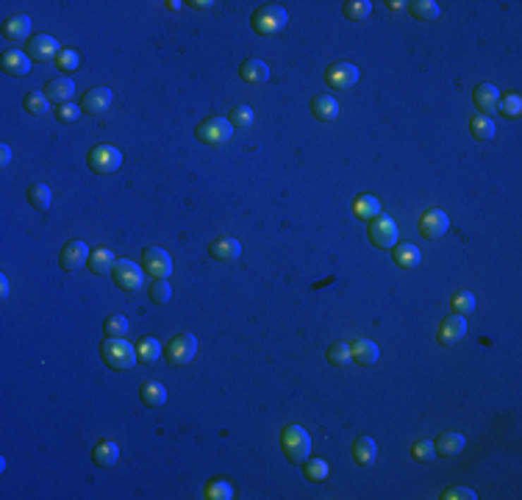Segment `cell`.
<instances>
[{"instance_id": "cell-49", "label": "cell", "mask_w": 522, "mask_h": 500, "mask_svg": "<svg viewBox=\"0 0 522 500\" xmlns=\"http://www.w3.org/2000/svg\"><path fill=\"white\" fill-rule=\"evenodd\" d=\"M0 164H3V167L11 164V147H8V145H0Z\"/></svg>"}, {"instance_id": "cell-25", "label": "cell", "mask_w": 522, "mask_h": 500, "mask_svg": "<svg viewBox=\"0 0 522 500\" xmlns=\"http://www.w3.org/2000/svg\"><path fill=\"white\" fill-rule=\"evenodd\" d=\"M353 214H356L358 220L372 223L375 217H381V200H378L375 195H358V197L353 200Z\"/></svg>"}, {"instance_id": "cell-52", "label": "cell", "mask_w": 522, "mask_h": 500, "mask_svg": "<svg viewBox=\"0 0 522 500\" xmlns=\"http://www.w3.org/2000/svg\"><path fill=\"white\" fill-rule=\"evenodd\" d=\"M387 6H389V8H403V6H406V3H400V0H389V3H387Z\"/></svg>"}, {"instance_id": "cell-5", "label": "cell", "mask_w": 522, "mask_h": 500, "mask_svg": "<svg viewBox=\"0 0 522 500\" xmlns=\"http://www.w3.org/2000/svg\"><path fill=\"white\" fill-rule=\"evenodd\" d=\"M367 236H370V242H372L378 250H392V248L397 245L400 228H397V223H394L392 217L381 214V217H375V220L370 223V228H367Z\"/></svg>"}, {"instance_id": "cell-22", "label": "cell", "mask_w": 522, "mask_h": 500, "mask_svg": "<svg viewBox=\"0 0 522 500\" xmlns=\"http://www.w3.org/2000/svg\"><path fill=\"white\" fill-rule=\"evenodd\" d=\"M473 100H475V106H478L480 114H492V111H497V100H500V92H497V87L494 84H478L475 87V92H473Z\"/></svg>"}, {"instance_id": "cell-38", "label": "cell", "mask_w": 522, "mask_h": 500, "mask_svg": "<svg viewBox=\"0 0 522 500\" xmlns=\"http://www.w3.org/2000/svg\"><path fill=\"white\" fill-rule=\"evenodd\" d=\"M450 309H453V315H461V317H467V315H473L475 312V295L473 292H456L453 295V300H450Z\"/></svg>"}, {"instance_id": "cell-45", "label": "cell", "mask_w": 522, "mask_h": 500, "mask_svg": "<svg viewBox=\"0 0 522 500\" xmlns=\"http://www.w3.org/2000/svg\"><path fill=\"white\" fill-rule=\"evenodd\" d=\"M206 498L209 500H231L233 498V487L228 481H212L206 487Z\"/></svg>"}, {"instance_id": "cell-30", "label": "cell", "mask_w": 522, "mask_h": 500, "mask_svg": "<svg viewBox=\"0 0 522 500\" xmlns=\"http://www.w3.org/2000/svg\"><path fill=\"white\" fill-rule=\"evenodd\" d=\"M239 75H242L248 84H267V81H269V67H267L261 59H248V61L239 67Z\"/></svg>"}, {"instance_id": "cell-13", "label": "cell", "mask_w": 522, "mask_h": 500, "mask_svg": "<svg viewBox=\"0 0 522 500\" xmlns=\"http://www.w3.org/2000/svg\"><path fill=\"white\" fill-rule=\"evenodd\" d=\"M0 73L6 75H14V78H23L31 73V56L25 50H6L0 56Z\"/></svg>"}, {"instance_id": "cell-35", "label": "cell", "mask_w": 522, "mask_h": 500, "mask_svg": "<svg viewBox=\"0 0 522 500\" xmlns=\"http://www.w3.org/2000/svg\"><path fill=\"white\" fill-rule=\"evenodd\" d=\"M103 334H106V339H126L128 336V319L123 315H111L103 322Z\"/></svg>"}, {"instance_id": "cell-14", "label": "cell", "mask_w": 522, "mask_h": 500, "mask_svg": "<svg viewBox=\"0 0 522 500\" xmlns=\"http://www.w3.org/2000/svg\"><path fill=\"white\" fill-rule=\"evenodd\" d=\"M447 228H450V220H447V214H444L442 209L425 212L423 220H420V233H423L425 239H431V242L442 239V236L447 233Z\"/></svg>"}, {"instance_id": "cell-12", "label": "cell", "mask_w": 522, "mask_h": 500, "mask_svg": "<svg viewBox=\"0 0 522 500\" xmlns=\"http://www.w3.org/2000/svg\"><path fill=\"white\" fill-rule=\"evenodd\" d=\"M28 56L34 59V61H40V64H44V61H56L59 59V53H61V45L53 39V37H47V34H40V37H31L28 39Z\"/></svg>"}, {"instance_id": "cell-8", "label": "cell", "mask_w": 522, "mask_h": 500, "mask_svg": "<svg viewBox=\"0 0 522 500\" xmlns=\"http://www.w3.org/2000/svg\"><path fill=\"white\" fill-rule=\"evenodd\" d=\"M358 78H361V73H358V67L350 64V61H334V64L325 70V84L336 92H345V90H350V87H356Z\"/></svg>"}, {"instance_id": "cell-44", "label": "cell", "mask_w": 522, "mask_h": 500, "mask_svg": "<svg viewBox=\"0 0 522 500\" xmlns=\"http://www.w3.org/2000/svg\"><path fill=\"white\" fill-rule=\"evenodd\" d=\"M56 64H59V70H61V73H73V70H78L81 56H78V50H73V47H61V53H59Z\"/></svg>"}, {"instance_id": "cell-37", "label": "cell", "mask_w": 522, "mask_h": 500, "mask_svg": "<svg viewBox=\"0 0 522 500\" xmlns=\"http://www.w3.org/2000/svg\"><path fill=\"white\" fill-rule=\"evenodd\" d=\"M150 300H153L156 306H167V303L173 300V286H170L167 278H156V281L150 283Z\"/></svg>"}, {"instance_id": "cell-33", "label": "cell", "mask_w": 522, "mask_h": 500, "mask_svg": "<svg viewBox=\"0 0 522 500\" xmlns=\"http://www.w3.org/2000/svg\"><path fill=\"white\" fill-rule=\"evenodd\" d=\"M50 200H53V192L47 183H31L28 186V203L37 209V212H47L50 209Z\"/></svg>"}, {"instance_id": "cell-51", "label": "cell", "mask_w": 522, "mask_h": 500, "mask_svg": "<svg viewBox=\"0 0 522 500\" xmlns=\"http://www.w3.org/2000/svg\"><path fill=\"white\" fill-rule=\"evenodd\" d=\"M192 6H198V8H209V6H214L212 0H198V3H192Z\"/></svg>"}, {"instance_id": "cell-36", "label": "cell", "mask_w": 522, "mask_h": 500, "mask_svg": "<svg viewBox=\"0 0 522 500\" xmlns=\"http://www.w3.org/2000/svg\"><path fill=\"white\" fill-rule=\"evenodd\" d=\"M470 131H473V137L478 139V142H489V139L494 137V120L486 117V114H478V117H473Z\"/></svg>"}, {"instance_id": "cell-50", "label": "cell", "mask_w": 522, "mask_h": 500, "mask_svg": "<svg viewBox=\"0 0 522 500\" xmlns=\"http://www.w3.org/2000/svg\"><path fill=\"white\" fill-rule=\"evenodd\" d=\"M0 298H8V278L0 275Z\"/></svg>"}, {"instance_id": "cell-48", "label": "cell", "mask_w": 522, "mask_h": 500, "mask_svg": "<svg viewBox=\"0 0 522 500\" xmlns=\"http://www.w3.org/2000/svg\"><path fill=\"white\" fill-rule=\"evenodd\" d=\"M444 500H475L478 495L470 489V487H450L444 495H442Z\"/></svg>"}, {"instance_id": "cell-3", "label": "cell", "mask_w": 522, "mask_h": 500, "mask_svg": "<svg viewBox=\"0 0 522 500\" xmlns=\"http://www.w3.org/2000/svg\"><path fill=\"white\" fill-rule=\"evenodd\" d=\"M286 23H289L286 8L284 6H275V3L261 6V8H256V14H253V31L261 34V37H272V34L284 31Z\"/></svg>"}, {"instance_id": "cell-18", "label": "cell", "mask_w": 522, "mask_h": 500, "mask_svg": "<svg viewBox=\"0 0 522 500\" xmlns=\"http://www.w3.org/2000/svg\"><path fill=\"white\" fill-rule=\"evenodd\" d=\"M31 34V17L28 14H14L3 23V39L6 42H23Z\"/></svg>"}, {"instance_id": "cell-32", "label": "cell", "mask_w": 522, "mask_h": 500, "mask_svg": "<svg viewBox=\"0 0 522 500\" xmlns=\"http://www.w3.org/2000/svg\"><path fill=\"white\" fill-rule=\"evenodd\" d=\"M497 111H500L503 117H509V120H517V117L522 114L520 92H506V94H500V100H497Z\"/></svg>"}, {"instance_id": "cell-47", "label": "cell", "mask_w": 522, "mask_h": 500, "mask_svg": "<svg viewBox=\"0 0 522 500\" xmlns=\"http://www.w3.org/2000/svg\"><path fill=\"white\" fill-rule=\"evenodd\" d=\"M56 117H59V123H75L78 117H81V106L78 103H61L59 109H56Z\"/></svg>"}, {"instance_id": "cell-39", "label": "cell", "mask_w": 522, "mask_h": 500, "mask_svg": "<svg viewBox=\"0 0 522 500\" xmlns=\"http://www.w3.org/2000/svg\"><path fill=\"white\" fill-rule=\"evenodd\" d=\"M408 8L417 20H436L442 14L439 3H434V0H414V3H408Z\"/></svg>"}, {"instance_id": "cell-11", "label": "cell", "mask_w": 522, "mask_h": 500, "mask_svg": "<svg viewBox=\"0 0 522 500\" xmlns=\"http://www.w3.org/2000/svg\"><path fill=\"white\" fill-rule=\"evenodd\" d=\"M198 353V339L195 334H178L167 345V359L170 364H189Z\"/></svg>"}, {"instance_id": "cell-41", "label": "cell", "mask_w": 522, "mask_h": 500, "mask_svg": "<svg viewBox=\"0 0 522 500\" xmlns=\"http://www.w3.org/2000/svg\"><path fill=\"white\" fill-rule=\"evenodd\" d=\"M328 472H331V467H328L325 458H308V461H305V481L320 484V481L328 478Z\"/></svg>"}, {"instance_id": "cell-43", "label": "cell", "mask_w": 522, "mask_h": 500, "mask_svg": "<svg viewBox=\"0 0 522 500\" xmlns=\"http://www.w3.org/2000/svg\"><path fill=\"white\" fill-rule=\"evenodd\" d=\"M328 362L334 364V367H348V364L353 362L348 342H334V345L328 348Z\"/></svg>"}, {"instance_id": "cell-1", "label": "cell", "mask_w": 522, "mask_h": 500, "mask_svg": "<svg viewBox=\"0 0 522 500\" xmlns=\"http://www.w3.org/2000/svg\"><path fill=\"white\" fill-rule=\"evenodd\" d=\"M100 356H103L106 367H111V370H117V372H126V370H130L133 364L139 362L136 348H133L130 342H126V339H103Z\"/></svg>"}, {"instance_id": "cell-31", "label": "cell", "mask_w": 522, "mask_h": 500, "mask_svg": "<svg viewBox=\"0 0 522 500\" xmlns=\"http://www.w3.org/2000/svg\"><path fill=\"white\" fill-rule=\"evenodd\" d=\"M136 356H139V362L142 364L159 362V356H162V345H159V339H156V336H142V339H139V345H136Z\"/></svg>"}, {"instance_id": "cell-24", "label": "cell", "mask_w": 522, "mask_h": 500, "mask_svg": "<svg viewBox=\"0 0 522 500\" xmlns=\"http://www.w3.org/2000/svg\"><path fill=\"white\" fill-rule=\"evenodd\" d=\"M353 458H356L358 467H372L375 458H378V445H375V439H372V437H358V439L353 442Z\"/></svg>"}, {"instance_id": "cell-7", "label": "cell", "mask_w": 522, "mask_h": 500, "mask_svg": "<svg viewBox=\"0 0 522 500\" xmlns=\"http://www.w3.org/2000/svg\"><path fill=\"white\" fill-rule=\"evenodd\" d=\"M111 275H114V283H117L123 292H139L142 283H145V267H139V264L130 262V259H117Z\"/></svg>"}, {"instance_id": "cell-2", "label": "cell", "mask_w": 522, "mask_h": 500, "mask_svg": "<svg viewBox=\"0 0 522 500\" xmlns=\"http://www.w3.org/2000/svg\"><path fill=\"white\" fill-rule=\"evenodd\" d=\"M281 448H284V456L292 464H305L308 456H311V437L301 425H289L281 434Z\"/></svg>"}, {"instance_id": "cell-29", "label": "cell", "mask_w": 522, "mask_h": 500, "mask_svg": "<svg viewBox=\"0 0 522 500\" xmlns=\"http://www.w3.org/2000/svg\"><path fill=\"white\" fill-rule=\"evenodd\" d=\"M139 398H142V403H145V406L159 409V406H164V403H167V389H164L159 381H145V384H142V389H139Z\"/></svg>"}, {"instance_id": "cell-46", "label": "cell", "mask_w": 522, "mask_h": 500, "mask_svg": "<svg viewBox=\"0 0 522 500\" xmlns=\"http://www.w3.org/2000/svg\"><path fill=\"white\" fill-rule=\"evenodd\" d=\"M411 456L417 458V461H434L436 458V448L431 439H420V442H414V448H411Z\"/></svg>"}, {"instance_id": "cell-20", "label": "cell", "mask_w": 522, "mask_h": 500, "mask_svg": "<svg viewBox=\"0 0 522 500\" xmlns=\"http://www.w3.org/2000/svg\"><path fill=\"white\" fill-rule=\"evenodd\" d=\"M311 114L320 120V123H331L339 117V100L334 94H317L311 100Z\"/></svg>"}, {"instance_id": "cell-34", "label": "cell", "mask_w": 522, "mask_h": 500, "mask_svg": "<svg viewBox=\"0 0 522 500\" xmlns=\"http://www.w3.org/2000/svg\"><path fill=\"white\" fill-rule=\"evenodd\" d=\"M23 106H25V111H28V114H34V117H42V114H47V109H50V97H47L44 92H40V90H31L28 94H25Z\"/></svg>"}, {"instance_id": "cell-17", "label": "cell", "mask_w": 522, "mask_h": 500, "mask_svg": "<svg viewBox=\"0 0 522 500\" xmlns=\"http://www.w3.org/2000/svg\"><path fill=\"white\" fill-rule=\"evenodd\" d=\"M42 92L50 97V103H59V106H61V103H70V100H73V94H75V81L67 78V75H59V78H50Z\"/></svg>"}, {"instance_id": "cell-23", "label": "cell", "mask_w": 522, "mask_h": 500, "mask_svg": "<svg viewBox=\"0 0 522 500\" xmlns=\"http://www.w3.org/2000/svg\"><path fill=\"white\" fill-rule=\"evenodd\" d=\"M350 356H353V362H356V364H361V367H370V364L378 362L381 350H378V345H375L372 339H356V342L350 345Z\"/></svg>"}, {"instance_id": "cell-9", "label": "cell", "mask_w": 522, "mask_h": 500, "mask_svg": "<svg viewBox=\"0 0 522 500\" xmlns=\"http://www.w3.org/2000/svg\"><path fill=\"white\" fill-rule=\"evenodd\" d=\"M89 256H92V250H89L87 242L73 239V242L64 245V250H61V256H59V264H61V270H67V273H78V270H84V264H89Z\"/></svg>"}, {"instance_id": "cell-27", "label": "cell", "mask_w": 522, "mask_h": 500, "mask_svg": "<svg viewBox=\"0 0 522 500\" xmlns=\"http://www.w3.org/2000/svg\"><path fill=\"white\" fill-rule=\"evenodd\" d=\"M420 262H423V253H420L417 245H408V242L394 245V264H397L400 270H414Z\"/></svg>"}, {"instance_id": "cell-16", "label": "cell", "mask_w": 522, "mask_h": 500, "mask_svg": "<svg viewBox=\"0 0 522 500\" xmlns=\"http://www.w3.org/2000/svg\"><path fill=\"white\" fill-rule=\"evenodd\" d=\"M111 97H114V92L109 87H95V90H89L84 94V106L81 109L87 114H92V117H103L109 111V106H111Z\"/></svg>"}, {"instance_id": "cell-19", "label": "cell", "mask_w": 522, "mask_h": 500, "mask_svg": "<svg viewBox=\"0 0 522 500\" xmlns=\"http://www.w3.org/2000/svg\"><path fill=\"white\" fill-rule=\"evenodd\" d=\"M209 253L217 259V262H236L242 256V242L233 239V236H219L209 245Z\"/></svg>"}, {"instance_id": "cell-15", "label": "cell", "mask_w": 522, "mask_h": 500, "mask_svg": "<svg viewBox=\"0 0 522 500\" xmlns=\"http://www.w3.org/2000/svg\"><path fill=\"white\" fill-rule=\"evenodd\" d=\"M464 336H467V317H461V315L447 317L442 325H439V334H436L439 345H444V348H450V345L461 342Z\"/></svg>"}, {"instance_id": "cell-40", "label": "cell", "mask_w": 522, "mask_h": 500, "mask_svg": "<svg viewBox=\"0 0 522 500\" xmlns=\"http://www.w3.org/2000/svg\"><path fill=\"white\" fill-rule=\"evenodd\" d=\"M342 11H345V17L348 20H367L370 14H372V3L370 0H348L345 6H342Z\"/></svg>"}, {"instance_id": "cell-21", "label": "cell", "mask_w": 522, "mask_h": 500, "mask_svg": "<svg viewBox=\"0 0 522 500\" xmlns=\"http://www.w3.org/2000/svg\"><path fill=\"white\" fill-rule=\"evenodd\" d=\"M434 448H436V456L453 458V456H459L467 448V439H464L461 434H456V431H444V434L434 442Z\"/></svg>"}, {"instance_id": "cell-4", "label": "cell", "mask_w": 522, "mask_h": 500, "mask_svg": "<svg viewBox=\"0 0 522 500\" xmlns=\"http://www.w3.org/2000/svg\"><path fill=\"white\" fill-rule=\"evenodd\" d=\"M87 164H89V170L97 173V176H111V173L120 170L123 153H120L114 145H97V147H92Z\"/></svg>"}, {"instance_id": "cell-6", "label": "cell", "mask_w": 522, "mask_h": 500, "mask_svg": "<svg viewBox=\"0 0 522 500\" xmlns=\"http://www.w3.org/2000/svg\"><path fill=\"white\" fill-rule=\"evenodd\" d=\"M231 134H233V126L225 117H209L195 128V137L203 145H225L231 139Z\"/></svg>"}, {"instance_id": "cell-42", "label": "cell", "mask_w": 522, "mask_h": 500, "mask_svg": "<svg viewBox=\"0 0 522 500\" xmlns=\"http://www.w3.org/2000/svg\"><path fill=\"white\" fill-rule=\"evenodd\" d=\"M228 117H231V126H233V128H250V126H253V109L245 106V103L233 106Z\"/></svg>"}, {"instance_id": "cell-28", "label": "cell", "mask_w": 522, "mask_h": 500, "mask_svg": "<svg viewBox=\"0 0 522 500\" xmlns=\"http://www.w3.org/2000/svg\"><path fill=\"white\" fill-rule=\"evenodd\" d=\"M92 458H95L97 467H114V464L120 461V448H117V442H111V439H100V442L95 445V451H92Z\"/></svg>"}, {"instance_id": "cell-26", "label": "cell", "mask_w": 522, "mask_h": 500, "mask_svg": "<svg viewBox=\"0 0 522 500\" xmlns=\"http://www.w3.org/2000/svg\"><path fill=\"white\" fill-rule=\"evenodd\" d=\"M114 264H117V259H114V250H109L106 245L103 248H95L92 250V256H89V273L95 275H106L114 270Z\"/></svg>"}, {"instance_id": "cell-10", "label": "cell", "mask_w": 522, "mask_h": 500, "mask_svg": "<svg viewBox=\"0 0 522 500\" xmlns=\"http://www.w3.org/2000/svg\"><path fill=\"white\" fill-rule=\"evenodd\" d=\"M142 267L153 278H170L173 275V256L162 248H145L142 250Z\"/></svg>"}]
</instances>
